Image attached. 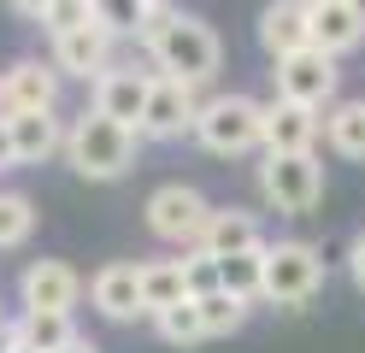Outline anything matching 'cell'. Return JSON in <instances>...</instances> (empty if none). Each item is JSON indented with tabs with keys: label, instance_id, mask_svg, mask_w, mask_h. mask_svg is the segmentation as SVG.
<instances>
[{
	"label": "cell",
	"instance_id": "1",
	"mask_svg": "<svg viewBox=\"0 0 365 353\" xmlns=\"http://www.w3.org/2000/svg\"><path fill=\"white\" fill-rule=\"evenodd\" d=\"M142 47H148V59L159 65V77H177V83H189V88L212 83L218 77V59H224L212 24L195 18V12H171V6H159L148 18Z\"/></svg>",
	"mask_w": 365,
	"mask_h": 353
},
{
	"label": "cell",
	"instance_id": "2",
	"mask_svg": "<svg viewBox=\"0 0 365 353\" xmlns=\"http://www.w3.org/2000/svg\"><path fill=\"white\" fill-rule=\"evenodd\" d=\"M135 130L124 124H112V118H101L95 106H88L71 130H65V165H71L77 177L88 183H118L130 165H135Z\"/></svg>",
	"mask_w": 365,
	"mask_h": 353
},
{
	"label": "cell",
	"instance_id": "3",
	"mask_svg": "<svg viewBox=\"0 0 365 353\" xmlns=\"http://www.w3.org/2000/svg\"><path fill=\"white\" fill-rule=\"evenodd\" d=\"M265 135V106L254 94H212V101H200L195 112V141L218 159H242L254 153Z\"/></svg>",
	"mask_w": 365,
	"mask_h": 353
},
{
	"label": "cell",
	"instance_id": "4",
	"mask_svg": "<svg viewBox=\"0 0 365 353\" xmlns=\"http://www.w3.org/2000/svg\"><path fill=\"white\" fill-rule=\"evenodd\" d=\"M318 282H324V259H318L312 242H265L259 300L283 306V312H301V306L318 295Z\"/></svg>",
	"mask_w": 365,
	"mask_h": 353
},
{
	"label": "cell",
	"instance_id": "5",
	"mask_svg": "<svg viewBox=\"0 0 365 353\" xmlns=\"http://www.w3.org/2000/svg\"><path fill=\"white\" fill-rule=\"evenodd\" d=\"M259 195L271 212L307 218L324 200V165H318V153H265L259 159Z\"/></svg>",
	"mask_w": 365,
	"mask_h": 353
},
{
	"label": "cell",
	"instance_id": "6",
	"mask_svg": "<svg viewBox=\"0 0 365 353\" xmlns=\"http://www.w3.org/2000/svg\"><path fill=\"white\" fill-rule=\"evenodd\" d=\"M142 212H148V230L159 235V242L200 247V230H207V218H212V200L200 195V188H189V183H159Z\"/></svg>",
	"mask_w": 365,
	"mask_h": 353
},
{
	"label": "cell",
	"instance_id": "7",
	"mask_svg": "<svg viewBox=\"0 0 365 353\" xmlns=\"http://www.w3.org/2000/svg\"><path fill=\"white\" fill-rule=\"evenodd\" d=\"M277 101H294V106H307V112H324L336 101V83H341V71L330 53H318V47H301V53H289L277 59Z\"/></svg>",
	"mask_w": 365,
	"mask_h": 353
},
{
	"label": "cell",
	"instance_id": "8",
	"mask_svg": "<svg viewBox=\"0 0 365 353\" xmlns=\"http://www.w3.org/2000/svg\"><path fill=\"white\" fill-rule=\"evenodd\" d=\"M59 106V71L53 59H12L0 71V124L18 112H53Z\"/></svg>",
	"mask_w": 365,
	"mask_h": 353
},
{
	"label": "cell",
	"instance_id": "9",
	"mask_svg": "<svg viewBox=\"0 0 365 353\" xmlns=\"http://www.w3.org/2000/svg\"><path fill=\"white\" fill-rule=\"evenodd\" d=\"M195 88L177 83V77H153L148 88V112H142V135L148 141H177V135H195Z\"/></svg>",
	"mask_w": 365,
	"mask_h": 353
},
{
	"label": "cell",
	"instance_id": "10",
	"mask_svg": "<svg viewBox=\"0 0 365 353\" xmlns=\"http://www.w3.org/2000/svg\"><path fill=\"white\" fill-rule=\"evenodd\" d=\"M148 88H153V77H148V71H124V65H112V71H101V77H95V112L142 135Z\"/></svg>",
	"mask_w": 365,
	"mask_h": 353
},
{
	"label": "cell",
	"instance_id": "11",
	"mask_svg": "<svg viewBox=\"0 0 365 353\" xmlns=\"http://www.w3.org/2000/svg\"><path fill=\"white\" fill-rule=\"evenodd\" d=\"M18 295H24V312H71L77 295H83V277L65 259H30Z\"/></svg>",
	"mask_w": 365,
	"mask_h": 353
},
{
	"label": "cell",
	"instance_id": "12",
	"mask_svg": "<svg viewBox=\"0 0 365 353\" xmlns=\"http://www.w3.org/2000/svg\"><path fill=\"white\" fill-rule=\"evenodd\" d=\"M88 300H95V312L112 318V324H130L142 318V265H130V259H112L88 277Z\"/></svg>",
	"mask_w": 365,
	"mask_h": 353
},
{
	"label": "cell",
	"instance_id": "13",
	"mask_svg": "<svg viewBox=\"0 0 365 353\" xmlns=\"http://www.w3.org/2000/svg\"><path fill=\"white\" fill-rule=\"evenodd\" d=\"M365 41V0H348V6H307V47L318 53H354Z\"/></svg>",
	"mask_w": 365,
	"mask_h": 353
},
{
	"label": "cell",
	"instance_id": "14",
	"mask_svg": "<svg viewBox=\"0 0 365 353\" xmlns=\"http://www.w3.org/2000/svg\"><path fill=\"white\" fill-rule=\"evenodd\" d=\"M112 41L118 36H106L101 24H83V30H71V36H53V71L59 77L95 83L101 71H112Z\"/></svg>",
	"mask_w": 365,
	"mask_h": 353
},
{
	"label": "cell",
	"instance_id": "15",
	"mask_svg": "<svg viewBox=\"0 0 365 353\" xmlns=\"http://www.w3.org/2000/svg\"><path fill=\"white\" fill-rule=\"evenodd\" d=\"M265 235H259V218L247 206H212L207 230H200V253L212 259H236V253H259Z\"/></svg>",
	"mask_w": 365,
	"mask_h": 353
},
{
	"label": "cell",
	"instance_id": "16",
	"mask_svg": "<svg viewBox=\"0 0 365 353\" xmlns=\"http://www.w3.org/2000/svg\"><path fill=\"white\" fill-rule=\"evenodd\" d=\"M318 130H324V118H318V112L294 106V101H271V106H265V135H259V148H265V153H312Z\"/></svg>",
	"mask_w": 365,
	"mask_h": 353
},
{
	"label": "cell",
	"instance_id": "17",
	"mask_svg": "<svg viewBox=\"0 0 365 353\" xmlns=\"http://www.w3.org/2000/svg\"><path fill=\"white\" fill-rule=\"evenodd\" d=\"M259 47L271 59H289L307 47V0H271L259 12Z\"/></svg>",
	"mask_w": 365,
	"mask_h": 353
},
{
	"label": "cell",
	"instance_id": "18",
	"mask_svg": "<svg viewBox=\"0 0 365 353\" xmlns=\"http://www.w3.org/2000/svg\"><path fill=\"white\" fill-rule=\"evenodd\" d=\"M12 148H18V165H41V159H53L65 153V124L53 112H18L12 118Z\"/></svg>",
	"mask_w": 365,
	"mask_h": 353
},
{
	"label": "cell",
	"instance_id": "19",
	"mask_svg": "<svg viewBox=\"0 0 365 353\" xmlns=\"http://www.w3.org/2000/svg\"><path fill=\"white\" fill-rule=\"evenodd\" d=\"M324 141L341 159H365V101H336L324 112Z\"/></svg>",
	"mask_w": 365,
	"mask_h": 353
},
{
	"label": "cell",
	"instance_id": "20",
	"mask_svg": "<svg viewBox=\"0 0 365 353\" xmlns=\"http://www.w3.org/2000/svg\"><path fill=\"white\" fill-rule=\"evenodd\" d=\"M189 300V289H182V259H148L142 265V312H165V306Z\"/></svg>",
	"mask_w": 365,
	"mask_h": 353
},
{
	"label": "cell",
	"instance_id": "21",
	"mask_svg": "<svg viewBox=\"0 0 365 353\" xmlns=\"http://www.w3.org/2000/svg\"><path fill=\"white\" fill-rule=\"evenodd\" d=\"M12 342H24L36 353H59L65 342H77V329H71V312H24L12 324Z\"/></svg>",
	"mask_w": 365,
	"mask_h": 353
},
{
	"label": "cell",
	"instance_id": "22",
	"mask_svg": "<svg viewBox=\"0 0 365 353\" xmlns=\"http://www.w3.org/2000/svg\"><path fill=\"white\" fill-rule=\"evenodd\" d=\"M88 12H95V24H101L106 36H135V41H142L148 18L159 6H148V0H88Z\"/></svg>",
	"mask_w": 365,
	"mask_h": 353
},
{
	"label": "cell",
	"instance_id": "23",
	"mask_svg": "<svg viewBox=\"0 0 365 353\" xmlns=\"http://www.w3.org/2000/svg\"><path fill=\"white\" fill-rule=\"evenodd\" d=\"M259 282H265V247L259 253H236V259H218V289L236 295L254 306L259 300Z\"/></svg>",
	"mask_w": 365,
	"mask_h": 353
},
{
	"label": "cell",
	"instance_id": "24",
	"mask_svg": "<svg viewBox=\"0 0 365 353\" xmlns=\"http://www.w3.org/2000/svg\"><path fill=\"white\" fill-rule=\"evenodd\" d=\"M153 324H159V336H165L171 347H195V342H207V324H200V306H195V300L165 306Z\"/></svg>",
	"mask_w": 365,
	"mask_h": 353
},
{
	"label": "cell",
	"instance_id": "25",
	"mask_svg": "<svg viewBox=\"0 0 365 353\" xmlns=\"http://www.w3.org/2000/svg\"><path fill=\"white\" fill-rule=\"evenodd\" d=\"M200 306V324H207V336H236V329L247 324V300H236V295H207V300H195Z\"/></svg>",
	"mask_w": 365,
	"mask_h": 353
},
{
	"label": "cell",
	"instance_id": "26",
	"mask_svg": "<svg viewBox=\"0 0 365 353\" xmlns=\"http://www.w3.org/2000/svg\"><path fill=\"white\" fill-rule=\"evenodd\" d=\"M30 230H36V206H30V195H0V247L30 242Z\"/></svg>",
	"mask_w": 365,
	"mask_h": 353
},
{
	"label": "cell",
	"instance_id": "27",
	"mask_svg": "<svg viewBox=\"0 0 365 353\" xmlns=\"http://www.w3.org/2000/svg\"><path fill=\"white\" fill-rule=\"evenodd\" d=\"M182 289H189V300L218 295V259L200 253V247H189V253H182Z\"/></svg>",
	"mask_w": 365,
	"mask_h": 353
},
{
	"label": "cell",
	"instance_id": "28",
	"mask_svg": "<svg viewBox=\"0 0 365 353\" xmlns=\"http://www.w3.org/2000/svg\"><path fill=\"white\" fill-rule=\"evenodd\" d=\"M83 24H95L88 0H53V6L41 12V30L48 36H71V30H83Z\"/></svg>",
	"mask_w": 365,
	"mask_h": 353
},
{
	"label": "cell",
	"instance_id": "29",
	"mask_svg": "<svg viewBox=\"0 0 365 353\" xmlns=\"http://www.w3.org/2000/svg\"><path fill=\"white\" fill-rule=\"evenodd\" d=\"M348 271H354V282L365 289V235H354V247H348Z\"/></svg>",
	"mask_w": 365,
	"mask_h": 353
},
{
	"label": "cell",
	"instance_id": "30",
	"mask_svg": "<svg viewBox=\"0 0 365 353\" xmlns=\"http://www.w3.org/2000/svg\"><path fill=\"white\" fill-rule=\"evenodd\" d=\"M6 6H12L18 18H41V12H48V6H53V0H6Z\"/></svg>",
	"mask_w": 365,
	"mask_h": 353
},
{
	"label": "cell",
	"instance_id": "31",
	"mask_svg": "<svg viewBox=\"0 0 365 353\" xmlns=\"http://www.w3.org/2000/svg\"><path fill=\"white\" fill-rule=\"evenodd\" d=\"M12 165H18V148H12V130L0 124V171H12Z\"/></svg>",
	"mask_w": 365,
	"mask_h": 353
},
{
	"label": "cell",
	"instance_id": "32",
	"mask_svg": "<svg viewBox=\"0 0 365 353\" xmlns=\"http://www.w3.org/2000/svg\"><path fill=\"white\" fill-rule=\"evenodd\" d=\"M59 353H101V347H95V342H83V336H77V342H65Z\"/></svg>",
	"mask_w": 365,
	"mask_h": 353
},
{
	"label": "cell",
	"instance_id": "33",
	"mask_svg": "<svg viewBox=\"0 0 365 353\" xmlns=\"http://www.w3.org/2000/svg\"><path fill=\"white\" fill-rule=\"evenodd\" d=\"M12 347V324H0V353H6Z\"/></svg>",
	"mask_w": 365,
	"mask_h": 353
},
{
	"label": "cell",
	"instance_id": "34",
	"mask_svg": "<svg viewBox=\"0 0 365 353\" xmlns=\"http://www.w3.org/2000/svg\"><path fill=\"white\" fill-rule=\"evenodd\" d=\"M307 6H348V0H307Z\"/></svg>",
	"mask_w": 365,
	"mask_h": 353
},
{
	"label": "cell",
	"instance_id": "35",
	"mask_svg": "<svg viewBox=\"0 0 365 353\" xmlns=\"http://www.w3.org/2000/svg\"><path fill=\"white\" fill-rule=\"evenodd\" d=\"M6 353H36V347H24V342H12V347H6Z\"/></svg>",
	"mask_w": 365,
	"mask_h": 353
},
{
	"label": "cell",
	"instance_id": "36",
	"mask_svg": "<svg viewBox=\"0 0 365 353\" xmlns=\"http://www.w3.org/2000/svg\"><path fill=\"white\" fill-rule=\"evenodd\" d=\"M148 6H165V0H148Z\"/></svg>",
	"mask_w": 365,
	"mask_h": 353
}]
</instances>
